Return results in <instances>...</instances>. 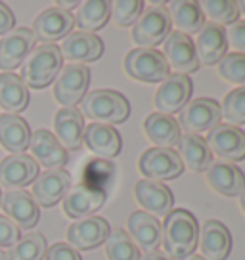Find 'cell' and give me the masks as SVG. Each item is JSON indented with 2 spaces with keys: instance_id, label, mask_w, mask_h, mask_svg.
<instances>
[{
  "instance_id": "1",
  "label": "cell",
  "mask_w": 245,
  "mask_h": 260,
  "mask_svg": "<svg viewBox=\"0 0 245 260\" xmlns=\"http://www.w3.org/2000/svg\"><path fill=\"white\" fill-rule=\"evenodd\" d=\"M199 241V224L186 209H172L161 224V245L172 260L192 256Z\"/></svg>"
},
{
  "instance_id": "2",
  "label": "cell",
  "mask_w": 245,
  "mask_h": 260,
  "mask_svg": "<svg viewBox=\"0 0 245 260\" xmlns=\"http://www.w3.org/2000/svg\"><path fill=\"white\" fill-rule=\"evenodd\" d=\"M64 67V57L57 44H39L21 63V81L27 88L42 90L56 81Z\"/></svg>"
},
{
  "instance_id": "3",
  "label": "cell",
  "mask_w": 245,
  "mask_h": 260,
  "mask_svg": "<svg viewBox=\"0 0 245 260\" xmlns=\"http://www.w3.org/2000/svg\"><path fill=\"white\" fill-rule=\"evenodd\" d=\"M82 117L90 119L92 122L100 124H121L131 115V104L129 100L117 90H92L82 98L81 109Z\"/></svg>"
},
{
  "instance_id": "4",
  "label": "cell",
  "mask_w": 245,
  "mask_h": 260,
  "mask_svg": "<svg viewBox=\"0 0 245 260\" xmlns=\"http://www.w3.org/2000/svg\"><path fill=\"white\" fill-rule=\"evenodd\" d=\"M171 32L169 10L161 4H151V8H144L138 21L132 25V41L138 44V48L156 50V46L163 44Z\"/></svg>"
},
{
  "instance_id": "5",
  "label": "cell",
  "mask_w": 245,
  "mask_h": 260,
  "mask_svg": "<svg viewBox=\"0 0 245 260\" xmlns=\"http://www.w3.org/2000/svg\"><path fill=\"white\" fill-rule=\"evenodd\" d=\"M125 71L138 82H163L169 77V65L163 54L154 48H134L125 56Z\"/></svg>"
},
{
  "instance_id": "6",
  "label": "cell",
  "mask_w": 245,
  "mask_h": 260,
  "mask_svg": "<svg viewBox=\"0 0 245 260\" xmlns=\"http://www.w3.org/2000/svg\"><path fill=\"white\" fill-rule=\"evenodd\" d=\"M221 121V104L211 98H197L182 107L176 122H178L180 130H184V134L199 136L201 132H209L215 126H219Z\"/></svg>"
},
{
  "instance_id": "7",
  "label": "cell",
  "mask_w": 245,
  "mask_h": 260,
  "mask_svg": "<svg viewBox=\"0 0 245 260\" xmlns=\"http://www.w3.org/2000/svg\"><path fill=\"white\" fill-rule=\"evenodd\" d=\"M138 171L144 176V180L151 182H169V180L178 178L184 165L180 161L178 153L174 149H165V147H149L140 155Z\"/></svg>"
},
{
  "instance_id": "8",
  "label": "cell",
  "mask_w": 245,
  "mask_h": 260,
  "mask_svg": "<svg viewBox=\"0 0 245 260\" xmlns=\"http://www.w3.org/2000/svg\"><path fill=\"white\" fill-rule=\"evenodd\" d=\"M90 84V69L86 65L67 63L54 81V98L64 107H75L86 96Z\"/></svg>"
},
{
  "instance_id": "9",
  "label": "cell",
  "mask_w": 245,
  "mask_h": 260,
  "mask_svg": "<svg viewBox=\"0 0 245 260\" xmlns=\"http://www.w3.org/2000/svg\"><path fill=\"white\" fill-rule=\"evenodd\" d=\"M205 142L211 153L221 157L224 162H237L245 159V132L239 126L221 122L207 132Z\"/></svg>"
},
{
  "instance_id": "10",
  "label": "cell",
  "mask_w": 245,
  "mask_h": 260,
  "mask_svg": "<svg viewBox=\"0 0 245 260\" xmlns=\"http://www.w3.org/2000/svg\"><path fill=\"white\" fill-rule=\"evenodd\" d=\"M192 90L194 86H192L188 75L169 73V77L163 82H159V88L154 98L157 113L169 115V117L180 113L182 107L190 102Z\"/></svg>"
},
{
  "instance_id": "11",
  "label": "cell",
  "mask_w": 245,
  "mask_h": 260,
  "mask_svg": "<svg viewBox=\"0 0 245 260\" xmlns=\"http://www.w3.org/2000/svg\"><path fill=\"white\" fill-rule=\"evenodd\" d=\"M75 27V17L71 12L59 8L42 10L33 21L35 41H41L42 44H56V41H64L67 35H71Z\"/></svg>"
},
{
  "instance_id": "12",
  "label": "cell",
  "mask_w": 245,
  "mask_h": 260,
  "mask_svg": "<svg viewBox=\"0 0 245 260\" xmlns=\"http://www.w3.org/2000/svg\"><path fill=\"white\" fill-rule=\"evenodd\" d=\"M0 207L4 216L10 218L19 230H31L41 220V209L35 203L33 195L25 189H10L2 195Z\"/></svg>"
},
{
  "instance_id": "13",
  "label": "cell",
  "mask_w": 245,
  "mask_h": 260,
  "mask_svg": "<svg viewBox=\"0 0 245 260\" xmlns=\"http://www.w3.org/2000/svg\"><path fill=\"white\" fill-rule=\"evenodd\" d=\"M111 234V228L107 220L100 216H86V218L75 220L67 228V245H71L75 251H90L96 249Z\"/></svg>"
},
{
  "instance_id": "14",
  "label": "cell",
  "mask_w": 245,
  "mask_h": 260,
  "mask_svg": "<svg viewBox=\"0 0 245 260\" xmlns=\"http://www.w3.org/2000/svg\"><path fill=\"white\" fill-rule=\"evenodd\" d=\"M35 37L27 27H14L8 35L0 39V69L12 73L25 61L29 52L35 48Z\"/></svg>"
},
{
  "instance_id": "15",
  "label": "cell",
  "mask_w": 245,
  "mask_h": 260,
  "mask_svg": "<svg viewBox=\"0 0 245 260\" xmlns=\"http://www.w3.org/2000/svg\"><path fill=\"white\" fill-rule=\"evenodd\" d=\"M66 216L75 220L92 216L96 211H100L106 203V191L102 187H94L88 184H77L69 187L66 197L62 199Z\"/></svg>"
},
{
  "instance_id": "16",
  "label": "cell",
  "mask_w": 245,
  "mask_h": 260,
  "mask_svg": "<svg viewBox=\"0 0 245 260\" xmlns=\"http://www.w3.org/2000/svg\"><path fill=\"white\" fill-rule=\"evenodd\" d=\"M163 57L169 69H172L178 75H188L194 73L199 61L196 56V48H194V41L188 35H182L178 31H172L163 42Z\"/></svg>"
},
{
  "instance_id": "17",
  "label": "cell",
  "mask_w": 245,
  "mask_h": 260,
  "mask_svg": "<svg viewBox=\"0 0 245 260\" xmlns=\"http://www.w3.org/2000/svg\"><path fill=\"white\" fill-rule=\"evenodd\" d=\"M29 149H31V157L35 159V162L39 167H44L46 171H59L69 161V155L56 140L54 132L46 128H39L31 134Z\"/></svg>"
},
{
  "instance_id": "18",
  "label": "cell",
  "mask_w": 245,
  "mask_h": 260,
  "mask_svg": "<svg viewBox=\"0 0 245 260\" xmlns=\"http://www.w3.org/2000/svg\"><path fill=\"white\" fill-rule=\"evenodd\" d=\"M39 176V165L31 155H8L0 161V187L4 189H25Z\"/></svg>"
},
{
  "instance_id": "19",
  "label": "cell",
  "mask_w": 245,
  "mask_h": 260,
  "mask_svg": "<svg viewBox=\"0 0 245 260\" xmlns=\"http://www.w3.org/2000/svg\"><path fill=\"white\" fill-rule=\"evenodd\" d=\"M196 56L199 65L211 67L221 63V59L228 54V42H226V29L221 25L205 23L201 31L197 32V39L194 41Z\"/></svg>"
},
{
  "instance_id": "20",
  "label": "cell",
  "mask_w": 245,
  "mask_h": 260,
  "mask_svg": "<svg viewBox=\"0 0 245 260\" xmlns=\"http://www.w3.org/2000/svg\"><path fill=\"white\" fill-rule=\"evenodd\" d=\"M134 197L144 212L156 218H165L174 205V195L169 186H165L161 182H151V180H138L134 186Z\"/></svg>"
},
{
  "instance_id": "21",
  "label": "cell",
  "mask_w": 245,
  "mask_h": 260,
  "mask_svg": "<svg viewBox=\"0 0 245 260\" xmlns=\"http://www.w3.org/2000/svg\"><path fill=\"white\" fill-rule=\"evenodd\" d=\"M62 57L67 59L69 63H90L96 61L104 54V42L100 37L92 35V32H82L75 31L71 35H67L62 46H59Z\"/></svg>"
},
{
  "instance_id": "22",
  "label": "cell",
  "mask_w": 245,
  "mask_h": 260,
  "mask_svg": "<svg viewBox=\"0 0 245 260\" xmlns=\"http://www.w3.org/2000/svg\"><path fill=\"white\" fill-rule=\"evenodd\" d=\"M69 187H71V174L67 171L64 169L46 171L35 178L31 195L39 207H54L66 197Z\"/></svg>"
},
{
  "instance_id": "23",
  "label": "cell",
  "mask_w": 245,
  "mask_h": 260,
  "mask_svg": "<svg viewBox=\"0 0 245 260\" xmlns=\"http://www.w3.org/2000/svg\"><path fill=\"white\" fill-rule=\"evenodd\" d=\"M54 136L66 151H75L82 146L84 117L77 107H62L54 115Z\"/></svg>"
},
{
  "instance_id": "24",
  "label": "cell",
  "mask_w": 245,
  "mask_h": 260,
  "mask_svg": "<svg viewBox=\"0 0 245 260\" xmlns=\"http://www.w3.org/2000/svg\"><path fill=\"white\" fill-rule=\"evenodd\" d=\"M127 234L140 251L151 252L161 247V222L144 211L132 212L127 220Z\"/></svg>"
},
{
  "instance_id": "25",
  "label": "cell",
  "mask_w": 245,
  "mask_h": 260,
  "mask_svg": "<svg viewBox=\"0 0 245 260\" xmlns=\"http://www.w3.org/2000/svg\"><path fill=\"white\" fill-rule=\"evenodd\" d=\"M197 245L205 260H226L232 251L230 230L221 220H207L199 230Z\"/></svg>"
},
{
  "instance_id": "26",
  "label": "cell",
  "mask_w": 245,
  "mask_h": 260,
  "mask_svg": "<svg viewBox=\"0 0 245 260\" xmlns=\"http://www.w3.org/2000/svg\"><path fill=\"white\" fill-rule=\"evenodd\" d=\"M207 184L222 197H237L245 187L243 171L234 162H212L207 169Z\"/></svg>"
},
{
  "instance_id": "27",
  "label": "cell",
  "mask_w": 245,
  "mask_h": 260,
  "mask_svg": "<svg viewBox=\"0 0 245 260\" xmlns=\"http://www.w3.org/2000/svg\"><path fill=\"white\" fill-rule=\"evenodd\" d=\"M82 142L86 144L90 151L98 155L100 159H113L121 153V134L109 126V124H100V122H90L84 126V138Z\"/></svg>"
},
{
  "instance_id": "28",
  "label": "cell",
  "mask_w": 245,
  "mask_h": 260,
  "mask_svg": "<svg viewBox=\"0 0 245 260\" xmlns=\"http://www.w3.org/2000/svg\"><path fill=\"white\" fill-rule=\"evenodd\" d=\"M31 142V128L23 117L12 113L0 115V146L12 155L25 153Z\"/></svg>"
},
{
  "instance_id": "29",
  "label": "cell",
  "mask_w": 245,
  "mask_h": 260,
  "mask_svg": "<svg viewBox=\"0 0 245 260\" xmlns=\"http://www.w3.org/2000/svg\"><path fill=\"white\" fill-rule=\"evenodd\" d=\"M144 132H146L147 140L156 147H165V149H172L178 144L180 126L174 117L163 113H149L144 121Z\"/></svg>"
},
{
  "instance_id": "30",
  "label": "cell",
  "mask_w": 245,
  "mask_h": 260,
  "mask_svg": "<svg viewBox=\"0 0 245 260\" xmlns=\"http://www.w3.org/2000/svg\"><path fill=\"white\" fill-rule=\"evenodd\" d=\"M176 147H178L176 153H178L182 165L192 172H207V169L212 165L211 149L207 147V142L201 136L184 134V136H180Z\"/></svg>"
},
{
  "instance_id": "31",
  "label": "cell",
  "mask_w": 245,
  "mask_h": 260,
  "mask_svg": "<svg viewBox=\"0 0 245 260\" xmlns=\"http://www.w3.org/2000/svg\"><path fill=\"white\" fill-rule=\"evenodd\" d=\"M167 10H169L172 27H176V31L182 35H188V37L197 35L207 23L199 2H194V0H174Z\"/></svg>"
},
{
  "instance_id": "32",
  "label": "cell",
  "mask_w": 245,
  "mask_h": 260,
  "mask_svg": "<svg viewBox=\"0 0 245 260\" xmlns=\"http://www.w3.org/2000/svg\"><path fill=\"white\" fill-rule=\"evenodd\" d=\"M29 106V88L16 73H0V107L6 113L17 115Z\"/></svg>"
},
{
  "instance_id": "33",
  "label": "cell",
  "mask_w": 245,
  "mask_h": 260,
  "mask_svg": "<svg viewBox=\"0 0 245 260\" xmlns=\"http://www.w3.org/2000/svg\"><path fill=\"white\" fill-rule=\"evenodd\" d=\"M75 25L82 32H94L100 31L111 17V2L106 0H86L77 6L75 14Z\"/></svg>"
},
{
  "instance_id": "34",
  "label": "cell",
  "mask_w": 245,
  "mask_h": 260,
  "mask_svg": "<svg viewBox=\"0 0 245 260\" xmlns=\"http://www.w3.org/2000/svg\"><path fill=\"white\" fill-rule=\"evenodd\" d=\"M46 239L42 234H27L19 237L6 252V260H44Z\"/></svg>"
},
{
  "instance_id": "35",
  "label": "cell",
  "mask_w": 245,
  "mask_h": 260,
  "mask_svg": "<svg viewBox=\"0 0 245 260\" xmlns=\"http://www.w3.org/2000/svg\"><path fill=\"white\" fill-rule=\"evenodd\" d=\"M107 260H140V249L125 230H115L106 239Z\"/></svg>"
},
{
  "instance_id": "36",
  "label": "cell",
  "mask_w": 245,
  "mask_h": 260,
  "mask_svg": "<svg viewBox=\"0 0 245 260\" xmlns=\"http://www.w3.org/2000/svg\"><path fill=\"white\" fill-rule=\"evenodd\" d=\"M205 17L211 19L215 25H232L239 17V8L234 0H205L199 4Z\"/></svg>"
},
{
  "instance_id": "37",
  "label": "cell",
  "mask_w": 245,
  "mask_h": 260,
  "mask_svg": "<svg viewBox=\"0 0 245 260\" xmlns=\"http://www.w3.org/2000/svg\"><path fill=\"white\" fill-rule=\"evenodd\" d=\"M222 119H226L228 124L239 126L245 124V86L243 88H234L230 90L224 96L221 106Z\"/></svg>"
},
{
  "instance_id": "38",
  "label": "cell",
  "mask_w": 245,
  "mask_h": 260,
  "mask_svg": "<svg viewBox=\"0 0 245 260\" xmlns=\"http://www.w3.org/2000/svg\"><path fill=\"white\" fill-rule=\"evenodd\" d=\"M219 75L230 84H236L237 88L245 86V54L230 52L219 63Z\"/></svg>"
},
{
  "instance_id": "39",
  "label": "cell",
  "mask_w": 245,
  "mask_h": 260,
  "mask_svg": "<svg viewBox=\"0 0 245 260\" xmlns=\"http://www.w3.org/2000/svg\"><path fill=\"white\" fill-rule=\"evenodd\" d=\"M144 12L142 0H115L111 2V19L117 27H132Z\"/></svg>"
},
{
  "instance_id": "40",
  "label": "cell",
  "mask_w": 245,
  "mask_h": 260,
  "mask_svg": "<svg viewBox=\"0 0 245 260\" xmlns=\"http://www.w3.org/2000/svg\"><path fill=\"white\" fill-rule=\"evenodd\" d=\"M19 237H21V230L10 218L0 214V249H6V247L10 249Z\"/></svg>"
},
{
  "instance_id": "41",
  "label": "cell",
  "mask_w": 245,
  "mask_h": 260,
  "mask_svg": "<svg viewBox=\"0 0 245 260\" xmlns=\"http://www.w3.org/2000/svg\"><path fill=\"white\" fill-rule=\"evenodd\" d=\"M226 42L237 54H245V21H236L226 31Z\"/></svg>"
},
{
  "instance_id": "42",
  "label": "cell",
  "mask_w": 245,
  "mask_h": 260,
  "mask_svg": "<svg viewBox=\"0 0 245 260\" xmlns=\"http://www.w3.org/2000/svg\"><path fill=\"white\" fill-rule=\"evenodd\" d=\"M44 260H82L79 251H75L67 243H54L50 249H46Z\"/></svg>"
},
{
  "instance_id": "43",
  "label": "cell",
  "mask_w": 245,
  "mask_h": 260,
  "mask_svg": "<svg viewBox=\"0 0 245 260\" xmlns=\"http://www.w3.org/2000/svg\"><path fill=\"white\" fill-rule=\"evenodd\" d=\"M14 25H16L14 12H12L4 2H0V37L8 35V32L14 29Z\"/></svg>"
},
{
  "instance_id": "44",
  "label": "cell",
  "mask_w": 245,
  "mask_h": 260,
  "mask_svg": "<svg viewBox=\"0 0 245 260\" xmlns=\"http://www.w3.org/2000/svg\"><path fill=\"white\" fill-rule=\"evenodd\" d=\"M140 260H172V258L163 251H151V252H144V256Z\"/></svg>"
},
{
  "instance_id": "45",
  "label": "cell",
  "mask_w": 245,
  "mask_h": 260,
  "mask_svg": "<svg viewBox=\"0 0 245 260\" xmlns=\"http://www.w3.org/2000/svg\"><path fill=\"white\" fill-rule=\"evenodd\" d=\"M77 6H79V2H57L56 8L66 10V12H69V8H77Z\"/></svg>"
},
{
  "instance_id": "46",
  "label": "cell",
  "mask_w": 245,
  "mask_h": 260,
  "mask_svg": "<svg viewBox=\"0 0 245 260\" xmlns=\"http://www.w3.org/2000/svg\"><path fill=\"white\" fill-rule=\"evenodd\" d=\"M239 197V207H241V211H243V214H245V187H243V191L237 195Z\"/></svg>"
},
{
  "instance_id": "47",
  "label": "cell",
  "mask_w": 245,
  "mask_h": 260,
  "mask_svg": "<svg viewBox=\"0 0 245 260\" xmlns=\"http://www.w3.org/2000/svg\"><path fill=\"white\" fill-rule=\"evenodd\" d=\"M237 8H239V14H243L245 16V0L243 2H237Z\"/></svg>"
},
{
  "instance_id": "48",
  "label": "cell",
  "mask_w": 245,
  "mask_h": 260,
  "mask_svg": "<svg viewBox=\"0 0 245 260\" xmlns=\"http://www.w3.org/2000/svg\"><path fill=\"white\" fill-rule=\"evenodd\" d=\"M184 260H205V258L199 256V254H192V256H188V258H184Z\"/></svg>"
},
{
  "instance_id": "49",
  "label": "cell",
  "mask_w": 245,
  "mask_h": 260,
  "mask_svg": "<svg viewBox=\"0 0 245 260\" xmlns=\"http://www.w3.org/2000/svg\"><path fill=\"white\" fill-rule=\"evenodd\" d=\"M0 260H6V252L0 249Z\"/></svg>"
},
{
  "instance_id": "50",
  "label": "cell",
  "mask_w": 245,
  "mask_h": 260,
  "mask_svg": "<svg viewBox=\"0 0 245 260\" xmlns=\"http://www.w3.org/2000/svg\"><path fill=\"white\" fill-rule=\"evenodd\" d=\"M0 199H2V189H0Z\"/></svg>"
}]
</instances>
